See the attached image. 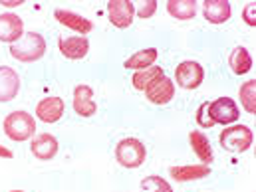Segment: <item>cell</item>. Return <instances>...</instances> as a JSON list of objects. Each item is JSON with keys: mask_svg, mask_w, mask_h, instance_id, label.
I'll list each match as a JSON object with an SVG mask.
<instances>
[{"mask_svg": "<svg viewBox=\"0 0 256 192\" xmlns=\"http://www.w3.org/2000/svg\"><path fill=\"white\" fill-rule=\"evenodd\" d=\"M46 54V40L38 32H28L24 34L16 44L10 46V56L18 62H36Z\"/></svg>", "mask_w": 256, "mask_h": 192, "instance_id": "6da1fadb", "label": "cell"}, {"mask_svg": "<svg viewBox=\"0 0 256 192\" xmlns=\"http://www.w3.org/2000/svg\"><path fill=\"white\" fill-rule=\"evenodd\" d=\"M34 131H36V121L26 111H12L4 119V133L10 141H16V143L28 141L34 135Z\"/></svg>", "mask_w": 256, "mask_h": 192, "instance_id": "7a4b0ae2", "label": "cell"}, {"mask_svg": "<svg viewBox=\"0 0 256 192\" xmlns=\"http://www.w3.org/2000/svg\"><path fill=\"white\" fill-rule=\"evenodd\" d=\"M220 147L224 151H230V153H244L252 147L254 143V133L248 125H232V127L222 129L220 137Z\"/></svg>", "mask_w": 256, "mask_h": 192, "instance_id": "3957f363", "label": "cell"}, {"mask_svg": "<svg viewBox=\"0 0 256 192\" xmlns=\"http://www.w3.org/2000/svg\"><path fill=\"white\" fill-rule=\"evenodd\" d=\"M145 157H147V151H145V145L139 141V139H122L116 147V159L122 167L126 169H137L145 163Z\"/></svg>", "mask_w": 256, "mask_h": 192, "instance_id": "277c9868", "label": "cell"}, {"mask_svg": "<svg viewBox=\"0 0 256 192\" xmlns=\"http://www.w3.org/2000/svg\"><path fill=\"white\" fill-rule=\"evenodd\" d=\"M206 113L210 117V121L216 125H230L234 121H238L240 117V111H238V105L230 99V97H218L214 101H210L206 105Z\"/></svg>", "mask_w": 256, "mask_h": 192, "instance_id": "5b68a950", "label": "cell"}, {"mask_svg": "<svg viewBox=\"0 0 256 192\" xmlns=\"http://www.w3.org/2000/svg\"><path fill=\"white\" fill-rule=\"evenodd\" d=\"M175 79L183 89H196L204 79V69L194 60H185L177 65Z\"/></svg>", "mask_w": 256, "mask_h": 192, "instance_id": "8992f818", "label": "cell"}, {"mask_svg": "<svg viewBox=\"0 0 256 192\" xmlns=\"http://www.w3.org/2000/svg\"><path fill=\"white\" fill-rule=\"evenodd\" d=\"M24 36V22L14 12L0 14V42L16 44Z\"/></svg>", "mask_w": 256, "mask_h": 192, "instance_id": "52a82bcc", "label": "cell"}, {"mask_svg": "<svg viewBox=\"0 0 256 192\" xmlns=\"http://www.w3.org/2000/svg\"><path fill=\"white\" fill-rule=\"evenodd\" d=\"M145 95H147V99L151 103L165 105V103H169L175 97V83H173V79H169L167 75H163V77H159L157 81H153L145 89Z\"/></svg>", "mask_w": 256, "mask_h": 192, "instance_id": "ba28073f", "label": "cell"}, {"mask_svg": "<svg viewBox=\"0 0 256 192\" xmlns=\"http://www.w3.org/2000/svg\"><path fill=\"white\" fill-rule=\"evenodd\" d=\"M66 111V105H64V99L62 97H44L38 105H36V117L44 123H56L62 119Z\"/></svg>", "mask_w": 256, "mask_h": 192, "instance_id": "9c48e42d", "label": "cell"}, {"mask_svg": "<svg viewBox=\"0 0 256 192\" xmlns=\"http://www.w3.org/2000/svg\"><path fill=\"white\" fill-rule=\"evenodd\" d=\"M108 14L116 28H129L133 22L135 6L129 0H112L108 4Z\"/></svg>", "mask_w": 256, "mask_h": 192, "instance_id": "30bf717a", "label": "cell"}, {"mask_svg": "<svg viewBox=\"0 0 256 192\" xmlns=\"http://www.w3.org/2000/svg\"><path fill=\"white\" fill-rule=\"evenodd\" d=\"M74 111L80 117H92L98 111V103L94 99V89L90 85H78L74 89Z\"/></svg>", "mask_w": 256, "mask_h": 192, "instance_id": "8fae6325", "label": "cell"}, {"mask_svg": "<svg viewBox=\"0 0 256 192\" xmlns=\"http://www.w3.org/2000/svg\"><path fill=\"white\" fill-rule=\"evenodd\" d=\"M58 48L68 60H82L90 52V42L86 36H70L58 40Z\"/></svg>", "mask_w": 256, "mask_h": 192, "instance_id": "7c38bea8", "label": "cell"}, {"mask_svg": "<svg viewBox=\"0 0 256 192\" xmlns=\"http://www.w3.org/2000/svg\"><path fill=\"white\" fill-rule=\"evenodd\" d=\"M20 91V75L6 65H0V103L12 101Z\"/></svg>", "mask_w": 256, "mask_h": 192, "instance_id": "4fadbf2b", "label": "cell"}, {"mask_svg": "<svg viewBox=\"0 0 256 192\" xmlns=\"http://www.w3.org/2000/svg\"><path fill=\"white\" fill-rule=\"evenodd\" d=\"M30 151H32V155H34L36 159H40V161H50V159H54L56 153H58V141H56L54 135L42 133V135H38V137L32 139Z\"/></svg>", "mask_w": 256, "mask_h": 192, "instance_id": "5bb4252c", "label": "cell"}, {"mask_svg": "<svg viewBox=\"0 0 256 192\" xmlns=\"http://www.w3.org/2000/svg\"><path fill=\"white\" fill-rule=\"evenodd\" d=\"M54 16H56V20H58L60 24H64L66 28H70V30H74V32H78V34H90V32L94 30L92 20H88V18L76 14V12L58 8V10H54Z\"/></svg>", "mask_w": 256, "mask_h": 192, "instance_id": "9a60e30c", "label": "cell"}, {"mask_svg": "<svg viewBox=\"0 0 256 192\" xmlns=\"http://www.w3.org/2000/svg\"><path fill=\"white\" fill-rule=\"evenodd\" d=\"M202 14L210 24H224L230 18V2H226V0H206L202 4Z\"/></svg>", "mask_w": 256, "mask_h": 192, "instance_id": "2e32d148", "label": "cell"}, {"mask_svg": "<svg viewBox=\"0 0 256 192\" xmlns=\"http://www.w3.org/2000/svg\"><path fill=\"white\" fill-rule=\"evenodd\" d=\"M171 177L179 183H187V181H198L210 175V167L206 165H185V167H171L169 169Z\"/></svg>", "mask_w": 256, "mask_h": 192, "instance_id": "e0dca14e", "label": "cell"}, {"mask_svg": "<svg viewBox=\"0 0 256 192\" xmlns=\"http://www.w3.org/2000/svg\"><path fill=\"white\" fill-rule=\"evenodd\" d=\"M189 143H191L194 155L198 157L200 165H206L208 167L212 163V149H210V141L206 139V135H202L200 131H191Z\"/></svg>", "mask_w": 256, "mask_h": 192, "instance_id": "ac0fdd59", "label": "cell"}, {"mask_svg": "<svg viewBox=\"0 0 256 192\" xmlns=\"http://www.w3.org/2000/svg\"><path fill=\"white\" fill-rule=\"evenodd\" d=\"M163 75H165V71H163L161 65H151V67H147V69L135 71L133 77H131V81H133V87H135V89L145 91L153 81H157V79L163 77Z\"/></svg>", "mask_w": 256, "mask_h": 192, "instance_id": "d6986e66", "label": "cell"}, {"mask_svg": "<svg viewBox=\"0 0 256 192\" xmlns=\"http://www.w3.org/2000/svg\"><path fill=\"white\" fill-rule=\"evenodd\" d=\"M228 65L236 75H244L252 69V58L244 46H236L228 58Z\"/></svg>", "mask_w": 256, "mask_h": 192, "instance_id": "ffe728a7", "label": "cell"}, {"mask_svg": "<svg viewBox=\"0 0 256 192\" xmlns=\"http://www.w3.org/2000/svg\"><path fill=\"white\" fill-rule=\"evenodd\" d=\"M157 56H159V52L155 50V48H147V50H139V52H135L131 58H128L126 62H124V67H128V69H147V67H151V65L155 64V60H157Z\"/></svg>", "mask_w": 256, "mask_h": 192, "instance_id": "44dd1931", "label": "cell"}, {"mask_svg": "<svg viewBox=\"0 0 256 192\" xmlns=\"http://www.w3.org/2000/svg\"><path fill=\"white\" fill-rule=\"evenodd\" d=\"M167 12L177 20H191L196 14V2L194 0H169Z\"/></svg>", "mask_w": 256, "mask_h": 192, "instance_id": "7402d4cb", "label": "cell"}, {"mask_svg": "<svg viewBox=\"0 0 256 192\" xmlns=\"http://www.w3.org/2000/svg\"><path fill=\"white\" fill-rule=\"evenodd\" d=\"M238 97H240V103L244 107L246 113H256V81L254 79H248L240 85L238 89Z\"/></svg>", "mask_w": 256, "mask_h": 192, "instance_id": "603a6c76", "label": "cell"}, {"mask_svg": "<svg viewBox=\"0 0 256 192\" xmlns=\"http://www.w3.org/2000/svg\"><path fill=\"white\" fill-rule=\"evenodd\" d=\"M141 192H175L171 185L161 177H147L141 181Z\"/></svg>", "mask_w": 256, "mask_h": 192, "instance_id": "cb8c5ba5", "label": "cell"}, {"mask_svg": "<svg viewBox=\"0 0 256 192\" xmlns=\"http://www.w3.org/2000/svg\"><path fill=\"white\" fill-rule=\"evenodd\" d=\"M155 10H157V2L155 0H147V2H141V6L137 8V16L141 20H147V18H151L155 14Z\"/></svg>", "mask_w": 256, "mask_h": 192, "instance_id": "d4e9b609", "label": "cell"}, {"mask_svg": "<svg viewBox=\"0 0 256 192\" xmlns=\"http://www.w3.org/2000/svg\"><path fill=\"white\" fill-rule=\"evenodd\" d=\"M206 105H208V103H200V107L196 109V123L202 129L214 127V123L210 121V117H208V113H206Z\"/></svg>", "mask_w": 256, "mask_h": 192, "instance_id": "484cf974", "label": "cell"}, {"mask_svg": "<svg viewBox=\"0 0 256 192\" xmlns=\"http://www.w3.org/2000/svg\"><path fill=\"white\" fill-rule=\"evenodd\" d=\"M242 16H244V22H246L248 26H256V4L254 2H248V4L244 6Z\"/></svg>", "mask_w": 256, "mask_h": 192, "instance_id": "4316f807", "label": "cell"}, {"mask_svg": "<svg viewBox=\"0 0 256 192\" xmlns=\"http://www.w3.org/2000/svg\"><path fill=\"white\" fill-rule=\"evenodd\" d=\"M0 4L6 6V8H14V6H20L22 0H0Z\"/></svg>", "mask_w": 256, "mask_h": 192, "instance_id": "83f0119b", "label": "cell"}, {"mask_svg": "<svg viewBox=\"0 0 256 192\" xmlns=\"http://www.w3.org/2000/svg\"><path fill=\"white\" fill-rule=\"evenodd\" d=\"M0 157H4V159H12L14 155H12V151H10V149H6V147H2V145H0Z\"/></svg>", "mask_w": 256, "mask_h": 192, "instance_id": "f1b7e54d", "label": "cell"}, {"mask_svg": "<svg viewBox=\"0 0 256 192\" xmlns=\"http://www.w3.org/2000/svg\"><path fill=\"white\" fill-rule=\"evenodd\" d=\"M10 192H24V191H10Z\"/></svg>", "mask_w": 256, "mask_h": 192, "instance_id": "f546056e", "label": "cell"}]
</instances>
